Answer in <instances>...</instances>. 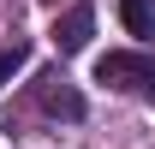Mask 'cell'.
<instances>
[{
    "label": "cell",
    "mask_w": 155,
    "mask_h": 149,
    "mask_svg": "<svg viewBox=\"0 0 155 149\" xmlns=\"http://www.w3.org/2000/svg\"><path fill=\"white\" fill-rule=\"evenodd\" d=\"M96 84H107V90H149L155 84V60L137 54V48H114V54L96 60Z\"/></svg>",
    "instance_id": "6da1fadb"
},
{
    "label": "cell",
    "mask_w": 155,
    "mask_h": 149,
    "mask_svg": "<svg viewBox=\"0 0 155 149\" xmlns=\"http://www.w3.org/2000/svg\"><path fill=\"white\" fill-rule=\"evenodd\" d=\"M90 30H96V6L78 0V6H66V12L54 18V48L60 54H78V48L90 42Z\"/></svg>",
    "instance_id": "7a4b0ae2"
},
{
    "label": "cell",
    "mask_w": 155,
    "mask_h": 149,
    "mask_svg": "<svg viewBox=\"0 0 155 149\" xmlns=\"http://www.w3.org/2000/svg\"><path fill=\"white\" fill-rule=\"evenodd\" d=\"M36 101L54 113V119H84V95L72 90V78H60V72H48L36 84Z\"/></svg>",
    "instance_id": "3957f363"
},
{
    "label": "cell",
    "mask_w": 155,
    "mask_h": 149,
    "mask_svg": "<svg viewBox=\"0 0 155 149\" xmlns=\"http://www.w3.org/2000/svg\"><path fill=\"white\" fill-rule=\"evenodd\" d=\"M119 18H125L131 36L149 42V36H155V0H119Z\"/></svg>",
    "instance_id": "277c9868"
},
{
    "label": "cell",
    "mask_w": 155,
    "mask_h": 149,
    "mask_svg": "<svg viewBox=\"0 0 155 149\" xmlns=\"http://www.w3.org/2000/svg\"><path fill=\"white\" fill-rule=\"evenodd\" d=\"M24 66V48H12V54H0V84H12V72Z\"/></svg>",
    "instance_id": "5b68a950"
},
{
    "label": "cell",
    "mask_w": 155,
    "mask_h": 149,
    "mask_svg": "<svg viewBox=\"0 0 155 149\" xmlns=\"http://www.w3.org/2000/svg\"><path fill=\"white\" fill-rule=\"evenodd\" d=\"M149 90H155V84H149Z\"/></svg>",
    "instance_id": "8992f818"
}]
</instances>
